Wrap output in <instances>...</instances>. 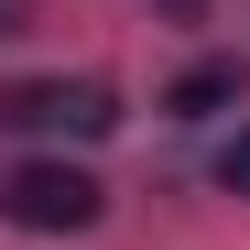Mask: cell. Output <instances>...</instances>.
I'll list each match as a JSON object with an SVG mask.
<instances>
[{
	"label": "cell",
	"instance_id": "6da1fadb",
	"mask_svg": "<svg viewBox=\"0 0 250 250\" xmlns=\"http://www.w3.org/2000/svg\"><path fill=\"white\" fill-rule=\"evenodd\" d=\"M98 174H76V163H22L11 185H0V218L33 229V239H76V229H98Z\"/></svg>",
	"mask_w": 250,
	"mask_h": 250
},
{
	"label": "cell",
	"instance_id": "7a4b0ae2",
	"mask_svg": "<svg viewBox=\"0 0 250 250\" xmlns=\"http://www.w3.org/2000/svg\"><path fill=\"white\" fill-rule=\"evenodd\" d=\"M0 131H76V142H98V131H120V98L98 76H33V87H0Z\"/></svg>",
	"mask_w": 250,
	"mask_h": 250
},
{
	"label": "cell",
	"instance_id": "3957f363",
	"mask_svg": "<svg viewBox=\"0 0 250 250\" xmlns=\"http://www.w3.org/2000/svg\"><path fill=\"white\" fill-rule=\"evenodd\" d=\"M239 98V65H196V76H174V98H163V109H174V120H218Z\"/></svg>",
	"mask_w": 250,
	"mask_h": 250
},
{
	"label": "cell",
	"instance_id": "277c9868",
	"mask_svg": "<svg viewBox=\"0 0 250 250\" xmlns=\"http://www.w3.org/2000/svg\"><path fill=\"white\" fill-rule=\"evenodd\" d=\"M218 185H229V196H250V131L229 142V163H218Z\"/></svg>",
	"mask_w": 250,
	"mask_h": 250
},
{
	"label": "cell",
	"instance_id": "5b68a950",
	"mask_svg": "<svg viewBox=\"0 0 250 250\" xmlns=\"http://www.w3.org/2000/svg\"><path fill=\"white\" fill-rule=\"evenodd\" d=\"M163 11H174V22H196V11H207V0H163Z\"/></svg>",
	"mask_w": 250,
	"mask_h": 250
}]
</instances>
